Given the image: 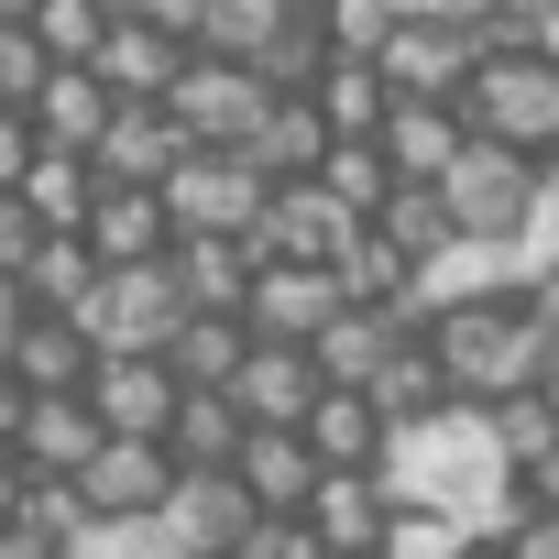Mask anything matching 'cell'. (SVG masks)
<instances>
[{"mask_svg": "<svg viewBox=\"0 0 559 559\" xmlns=\"http://www.w3.org/2000/svg\"><path fill=\"white\" fill-rule=\"evenodd\" d=\"M373 483H384V504H439V515H461L472 537H504V515H515V472H504L483 406H439V417L384 428Z\"/></svg>", "mask_w": 559, "mask_h": 559, "instance_id": "6da1fadb", "label": "cell"}, {"mask_svg": "<svg viewBox=\"0 0 559 559\" xmlns=\"http://www.w3.org/2000/svg\"><path fill=\"white\" fill-rule=\"evenodd\" d=\"M428 352H439V373H450L461 406H493V395H526V373H537L559 341H537L526 308H515V286H504V297L439 308V319H428Z\"/></svg>", "mask_w": 559, "mask_h": 559, "instance_id": "7a4b0ae2", "label": "cell"}, {"mask_svg": "<svg viewBox=\"0 0 559 559\" xmlns=\"http://www.w3.org/2000/svg\"><path fill=\"white\" fill-rule=\"evenodd\" d=\"M450 110H461V132L515 143V154L548 165V143H559V56H548V45H493V56L461 78Z\"/></svg>", "mask_w": 559, "mask_h": 559, "instance_id": "3957f363", "label": "cell"}, {"mask_svg": "<svg viewBox=\"0 0 559 559\" xmlns=\"http://www.w3.org/2000/svg\"><path fill=\"white\" fill-rule=\"evenodd\" d=\"M176 319H187V286H176V263H165V252H154V263H99V286L78 297L88 352H165Z\"/></svg>", "mask_w": 559, "mask_h": 559, "instance_id": "277c9868", "label": "cell"}, {"mask_svg": "<svg viewBox=\"0 0 559 559\" xmlns=\"http://www.w3.org/2000/svg\"><path fill=\"white\" fill-rule=\"evenodd\" d=\"M165 230L187 241V230H209V241H252V219H263V165L252 154H209V143H187L176 165H165Z\"/></svg>", "mask_w": 559, "mask_h": 559, "instance_id": "5b68a950", "label": "cell"}, {"mask_svg": "<svg viewBox=\"0 0 559 559\" xmlns=\"http://www.w3.org/2000/svg\"><path fill=\"white\" fill-rule=\"evenodd\" d=\"M526 198H537V154H515V143H483V132H461V154L439 165V209H450V230L515 241Z\"/></svg>", "mask_w": 559, "mask_h": 559, "instance_id": "8992f818", "label": "cell"}, {"mask_svg": "<svg viewBox=\"0 0 559 559\" xmlns=\"http://www.w3.org/2000/svg\"><path fill=\"white\" fill-rule=\"evenodd\" d=\"M263 78L252 67H230V56H198L187 45V67H176V88H165V121L187 132V143H209V154H241L252 143V121H263Z\"/></svg>", "mask_w": 559, "mask_h": 559, "instance_id": "52a82bcc", "label": "cell"}, {"mask_svg": "<svg viewBox=\"0 0 559 559\" xmlns=\"http://www.w3.org/2000/svg\"><path fill=\"white\" fill-rule=\"evenodd\" d=\"M483 56H493L483 23H395V34L373 45V67H384L395 99H461V78H472Z\"/></svg>", "mask_w": 559, "mask_h": 559, "instance_id": "ba28073f", "label": "cell"}, {"mask_svg": "<svg viewBox=\"0 0 559 559\" xmlns=\"http://www.w3.org/2000/svg\"><path fill=\"white\" fill-rule=\"evenodd\" d=\"M362 219L319 187V176H286V187H263V219H252V252L263 263H341V241H352Z\"/></svg>", "mask_w": 559, "mask_h": 559, "instance_id": "9c48e42d", "label": "cell"}, {"mask_svg": "<svg viewBox=\"0 0 559 559\" xmlns=\"http://www.w3.org/2000/svg\"><path fill=\"white\" fill-rule=\"evenodd\" d=\"M341 319V274L330 263H252V286H241V330L252 341H319Z\"/></svg>", "mask_w": 559, "mask_h": 559, "instance_id": "30bf717a", "label": "cell"}, {"mask_svg": "<svg viewBox=\"0 0 559 559\" xmlns=\"http://www.w3.org/2000/svg\"><path fill=\"white\" fill-rule=\"evenodd\" d=\"M78 395H88V417H99L110 439H165V417H176L187 384L165 373V352H99Z\"/></svg>", "mask_w": 559, "mask_h": 559, "instance_id": "8fae6325", "label": "cell"}, {"mask_svg": "<svg viewBox=\"0 0 559 559\" xmlns=\"http://www.w3.org/2000/svg\"><path fill=\"white\" fill-rule=\"evenodd\" d=\"M515 241H483V230H450L439 252H417V274H406V308L417 319H439V308H472V297H504L515 286Z\"/></svg>", "mask_w": 559, "mask_h": 559, "instance_id": "7c38bea8", "label": "cell"}, {"mask_svg": "<svg viewBox=\"0 0 559 559\" xmlns=\"http://www.w3.org/2000/svg\"><path fill=\"white\" fill-rule=\"evenodd\" d=\"M67 483H78V504H88V515H110V526H121V515H154V504L176 493V450H165V439H99Z\"/></svg>", "mask_w": 559, "mask_h": 559, "instance_id": "4fadbf2b", "label": "cell"}, {"mask_svg": "<svg viewBox=\"0 0 559 559\" xmlns=\"http://www.w3.org/2000/svg\"><path fill=\"white\" fill-rule=\"evenodd\" d=\"M154 526H165L176 559H230V548L252 537V493H241L230 472H176V493L154 504Z\"/></svg>", "mask_w": 559, "mask_h": 559, "instance_id": "5bb4252c", "label": "cell"}, {"mask_svg": "<svg viewBox=\"0 0 559 559\" xmlns=\"http://www.w3.org/2000/svg\"><path fill=\"white\" fill-rule=\"evenodd\" d=\"M187 154V132L165 121V99H110L99 143H88V176L99 187H165V165Z\"/></svg>", "mask_w": 559, "mask_h": 559, "instance_id": "9a60e30c", "label": "cell"}, {"mask_svg": "<svg viewBox=\"0 0 559 559\" xmlns=\"http://www.w3.org/2000/svg\"><path fill=\"white\" fill-rule=\"evenodd\" d=\"M406 330H428L406 297H395V308H362V297H341V319L308 341V362H319V384H373V373L395 362V341H406Z\"/></svg>", "mask_w": 559, "mask_h": 559, "instance_id": "2e32d148", "label": "cell"}, {"mask_svg": "<svg viewBox=\"0 0 559 559\" xmlns=\"http://www.w3.org/2000/svg\"><path fill=\"white\" fill-rule=\"evenodd\" d=\"M219 395L241 406V428H297V417L319 406V362H308L297 341H252V352H241V373H230Z\"/></svg>", "mask_w": 559, "mask_h": 559, "instance_id": "e0dca14e", "label": "cell"}, {"mask_svg": "<svg viewBox=\"0 0 559 559\" xmlns=\"http://www.w3.org/2000/svg\"><path fill=\"white\" fill-rule=\"evenodd\" d=\"M230 483L252 493V515H308V493H319V450H308L297 428H241Z\"/></svg>", "mask_w": 559, "mask_h": 559, "instance_id": "ac0fdd59", "label": "cell"}, {"mask_svg": "<svg viewBox=\"0 0 559 559\" xmlns=\"http://www.w3.org/2000/svg\"><path fill=\"white\" fill-rule=\"evenodd\" d=\"M176 67H187V45H176L165 23H143V12H110V34H99V56H88V78H99L110 99H165Z\"/></svg>", "mask_w": 559, "mask_h": 559, "instance_id": "d6986e66", "label": "cell"}, {"mask_svg": "<svg viewBox=\"0 0 559 559\" xmlns=\"http://www.w3.org/2000/svg\"><path fill=\"white\" fill-rule=\"evenodd\" d=\"M373 154L395 165V187H439V165L461 154V110L450 99H395L373 121Z\"/></svg>", "mask_w": 559, "mask_h": 559, "instance_id": "ffe728a7", "label": "cell"}, {"mask_svg": "<svg viewBox=\"0 0 559 559\" xmlns=\"http://www.w3.org/2000/svg\"><path fill=\"white\" fill-rule=\"evenodd\" d=\"M297 439L319 450V472H373L384 461V406L362 384H319V406L297 417Z\"/></svg>", "mask_w": 559, "mask_h": 559, "instance_id": "44dd1931", "label": "cell"}, {"mask_svg": "<svg viewBox=\"0 0 559 559\" xmlns=\"http://www.w3.org/2000/svg\"><path fill=\"white\" fill-rule=\"evenodd\" d=\"M110 428L88 417V395H23V428H12V450H23V472L34 483H67L88 450H99Z\"/></svg>", "mask_w": 559, "mask_h": 559, "instance_id": "7402d4cb", "label": "cell"}, {"mask_svg": "<svg viewBox=\"0 0 559 559\" xmlns=\"http://www.w3.org/2000/svg\"><path fill=\"white\" fill-rule=\"evenodd\" d=\"M0 362H12V384H23V395H78L99 352H88V330H78V319L34 308V319L12 330V352H0Z\"/></svg>", "mask_w": 559, "mask_h": 559, "instance_id": "603a6c76", "label": "cell"}, {"mask_svg": "<svg viewBox=\"0 0 559 559\" xmlns=\"http://www.w3.org/2000/svg\"><path fill=\"white\" fill-rule=\"evenodd\" d=\"M78 241H88V263H154L176 230H165V198L154 187H99L88 219H78Z\"/></svg>", "mask_w": 559, "mask_h": 559, "instance_id": "cb8c5ba5", "label": "cell"}, {"mask_svg": "<svg viewBox=\"0 0 559 559\" xmlns=\"http://www.w3.org/2000/svg\"><path fill=\"white\" fill-rule=\"evenodd\" d=\"M384 483L373 472H319V493H308V537L330 548V559H373V537H384Z\"/></svg>", "mask_w": 559, "mask_h": 559, "instance_id": "d4e9b609", "label": "cell"}, {"mask_svg": "<svg viewBox=\"0 0 559 559\" xmlns=\"http://www.w3.org/2000/svg\"><path fill=\"white\" fill-rule=\"evenodd\" d=\"M330 143H341V132H330V121H319V99L297 88V99H263V121H252V143H241V154L263 165V187H286V176H319V154H330Z\"/></svg>", "mask_w": 559, "mask_h": 559, "instance_id": "484cf974", "label": "cell"}, {"mask_svg": "<svg viewBox=\"0 0 559 559\" xmlns=\"http://www.w3.org/2000/svg\"><path fill=\"white\" fill-rule=\"evenodd\" d=\"M34 143H56V154H88L99 143V121H110V88L88 78V67H45V88H34Z\"/></svg>", "mask_w": 559, "mask_h": 559, "instance_id": "4316f807", "label": "cell"}, {"mask_svg": "<svg viewBox=\"0 0 559 559\" xmlns=\"http://www.w3.org/2000/svg\"><path fill=\"white\" fill-rule=\"evenodd\" d=\"M308 99H319V121H330L341 143H373V121L395 110V88H384V67H373V56H330V67L308 78Z\"/></svg>", "mask_w": 559, "mask_h": 559, "instance_id": "83f0119b", "label": "cell"}, {"mask_svg": "<svg viewBox=\"0 0 559 559\" xmlns=\"http://www.w3.org/2000/svg\"><path fill=\"white\" fill-rule=\"evenodd\" d=\"M241 352H252L241 308H187V319H176V341H165V373H176V384H230V373H241Z\"/></svg>", "mask_w": 559, "mask_h": 559, "instance_id": "f1b7e54d", "label": "cell"}, {"mask_svg": "<svg viewBox=\"0 0 559 559\" xmlns=\"http://www.w3.org/2000/svg\"><path fill=\"white\" fill-rule=\"evenodd\" d=\"M165 450H176V472H230V450H241V406H230L219 384H187L176 417H165Z\"/></svg>", "mask_w": 559, "mask_h": 559, "instance_id": "f546056e", "label": "cell"}, {"mask_svg": "<svg viewBox=\"0 0 559 559\" xmlns=\"http://www.w3.org/2000/svg\"><path fill=\"white\" fill-rule=\"evenodd\" d=\"M362 395L384 406V428H406V417H439V406H461V395H450V373H439V352H428V330H406V341H395V362H384V373H373Z\"/></svg>", "mask_w": 559, "mask_h": 559, "instance_id": "4dcf8cb0", "label": "cell"}, {"mask_svg": "<svg viewBox=\"0 0 559 559\" xmlns=\"http://www.w3.org/2000/svg\"><path fill=\"white\" fill-rule=\"evenodd\" d=\"M165 263H176V286H187V308H241V286H252V241H209V230H187V241H165Z\"/></svg>", "mask_w": 559, "mask_h": 559, "instance_id": "1f68e13d", "label": "cell"}, {"mask_svg": "<svg viewBox=\"0 0 559 559\" xmlns=\"http://www.w3.org/2000/svg\"><path fill=\"white\" fill-rule=\"evenodd\" d=\"M286 23H308V12H286V0H209V12H198V56L263 67V56H274V34H286Z\"/></svg>", "mask_w": 559, "mask_h": 559, "instance_id": "d6a6232c", "label": "cell"}, {"mask_svg": "<svg viewBox=\"0 0 559 559\" xmlns=\"http://www.w3.org/2000/svg\"><path fill=\"white\" fill-rule=\"evenodd\" d=\"M12 198L34 209V230H78V219H88V198H99V176H88V154L34 143V165H23V187H12Z\"/></svg>", "mask_w": 559, "mask_h": 559, "instance_id": "836d02e7", "label": "cell"}, {"mask_svg": "<svg viewBox=\"0 0 559 559\" xmlns=\"http://www.w3.org/2000/svg\"><path fill=\"white\" fill-rule=\"evenodd\" d=\"M99 286V263H88V241L78 230H45L34 252H23V297L34 308H56V319H78V297Z\"/></svg>", "mask_w": 559, "mask_h": 559, "instance_id": "e575fe53", "label": "cell"}, {"mask_svg": "<svg viewBox=\"0 0 559 559\" xmlns=\"http://www.w3.org/2000/svg\"><path fill=\"white\" fill-rule=\"evenodd\" d=\"M56 67H88L99 56V34H110V0H34V23H23Z\"/></svg>", "mask_w": 559, "mask_h": 559, "instance_id": "d590c367", "label": "cell"}, {"mask_svg": "<svg viewBox=\"0 0 559 559\" xmlns=\"http://www.w3.org/2000/svg\"><path fill=\"white\" fill-rule=\"evenodd\" d=\"M319 187H330L352 219H373V209L395 198V165H384L373 143H330V154H319Z\"/></svg>", "mask_w": 559, "mask_h": 559, "instance_id": "8d00e7d4", "label": "cell"}, {"mask_svg": "<svg viewBox=\"0 0 559 559\" xmlns=\"http://www.w3.org/2000/svg\"><path fill=\"white\" fill-rule=\"evenodd\" d=\"M461 548H472V526L439 515V504H395L384 537H373V559H461Z\"/></svg>", "mask_w": 559, "mask_h": 559, "instance_id": "74e56055", "label": "cell"}, {"mask_svg": "<svg viewBox=\"0 0 559 559\" xmlns=\"http://www.w3.org/2000/svg\"><path fill=\"white\" fill-rule=\"evenodd\" d=\"M373 230L417 263V252H439V241H450V209H439V187H395V198L373 209Z\"/></svg>", "mask_w": 559, "mask_h": 559, "instance_id": "f35d334b", "label": "cell"}, {"mask_svg": "<svg viewBox=\"0 0 559 559\" xmlns=\"http://www.w3.org/2000/svg\"><path fill=\"white\" fill-rule=\"evenodd\" d=\"M308 23H319V45H330V56H373V45L395 34V12H384V0H319Z\"/></svg>", "mask_w": 559, "mask_h": 559, "instance_id": "ab89813d", "label": "cell"}, {"mask_svg": "<svg viewBox=\"0 0 559 559\" xmlns=\"http://www.w3.org/2000/svg\"><path fill=\"white\" fill-rule=\"evenodd\" d=\"M45 67H56V56H45V45H34L23 23H0V110H34V88H45Z\"/></svg>", "mask_w": 559, "mask_h": 559, "instance_id": "60d3db41", "label": "cell"}, {"mask_svg": "<svg viewBox=\"0 0 559 559\" xmlns=\"http://www.w3.org/2000/svg\"><path fill=\"white\" fill-rule=\"evenodd\" d=\"M515 263H559V165H537V198L515 219Z\"/></svg>", "mask_w": 559, "mask_h": 559, "instance_id": "b9f144b4", "label": "cell"}, {"mask_svg": "<svg viewBox=\"0 0 559 559\" xmlns=\"http://www.w3.org/2000/svg\"><path fill=\"white\" fill-rule=\"evenodd\" d=\"M230 559H330V548L308 537V515H252V537H241Z\"/></svg>", "mask_w": 559, "mask_h": 559, "instance_id": "7bdbcfd3", "label": "cell"}, {"mask_svg": "<svg viewBox=\"0 0 559 559\" xmlns=\"http://www.w3.org/2000/svg\"><path fill=\"white\" fill-rule=\"evenodd\" d=\"M515 515H559V439L515 461Z\"/></svg>", "mask_w": 559, "mask_h": 559, "instance_id": "ee69618b", "label": "cell"}, {"mask_svg": "<svg viewBox=\"0 0 559 559\" xmlns=\"http://www.w3.org/2000/svg\"><path fill=\"white\" fill-rule=\"evenodd\" d=\"M515 308H526L537 341H559V263H526V274H515Z\"/></svg>", "mask_w": 559, "mask_h": 559, "instance_id": "f6af8a7d", "label": "cell"}, {"mask_svg": "<svg viewBox=\"0 0 559 559\" xmlns=\"http://www.w3.org/2000/svg\"><path fill=\"white\" fill-rule=\"evenodd\" d=\"M34 241H45V230H34V209L0 187V274H23V252H34Z\"/></svg>", "mask_w": 559, "mask_h": 559, "instance_id": "bcb514c9", "label": "cell"}, {"mask_svg": "<svg viewBox=\"0 0 559 559\" xmlns=\"http://www.w3.org/2000/svg\"><path fill=\"white\" fill-rule=\"evenodd\" d=\"M504 559H559V515H504Z\"/></svg>", "mask_w": 559, "mask_h": 559, "instance_id": "7dc6e473", "label": "cell"}, {"mask_svg": "<svg viewBox=\"0 0 559 559\" xmlns=\"http://www.w3.org/2000/svg\"><path fill=\"white\" fill-rule=\"evenodd\" d=\"M395 23H493V0H384Z\"/></svg>", "mask_w": 559, "mask_h": 559, "instance_id": "c3c4849f", "label": "cell"}, {"mask_svg": "<svg viewBox=\"0 0 559 559\" xmlns=\"http://www.w3.org/2000/svg\"><path fill=\"white\" fill-rule=\"evenodd\" d=\"M110 12H143V23H165L176 45H198V12H209V0H110Z\"/></svg>", "mask_w": 559, "mask_h": 559, "instance_id": "681fc988", "label": "cell"}, {"mask_svg": "<svg viewBox=\"0 0 559 559\" xmlns=\"http://www.w3.org/2000/svg\"><path fill=\"white\" fill-rule=\"evenodd\" d=\"M23 165H34V121L0 110V187H23Z\"/></svg>", "mask_w": 559, "mask_h": 559, "instance_id": "f907efd6", "label": "cell"}, {"mask_svg": "<svg viewBox=\"0 0 559 559\" xmlns=\"http://www.w3.org/2000/svg\"><path fill=\"white\" fill-rule=\"evenodd\" d=\"M23 493H34V472H23V450L0 439V515H23Z\"/></svg>", "mask_w": 559, "mask_h": 559, "instance_id": "816d5d0a", "label": "cell"}, {"mask_svg": "<svg viewBox=\"0 0 559 559\" xmlns=\"http://www.w3.org/2000/svg\"><path fill=\"white\" fill-rule=\"evenodd\" d=\"M0 559H56V537H34L23 515H0Z\"/></svg>", "mask_w": 559, "mask_h": 559, "instance_id": "f5cc1de1", "label": "cell"}, {"mask_svg": "<svg viewBox=\"0 0 559 559\" xmlns=\"http://www.w3.org/2000/svg\"><path fill=\"white\" fill-rule=\"evenodd\" d=\"M526 395H537V406H548V417H559V352H548V362H537V373H526Z\"/></svg>", "mask_w": 559, "mask_h": 559, "instance_id": "db71d44e", "label": "cell"}, {"mask_svg": "<svg viewBox=\"0 0 559 559\" xmlns=\"http://www.w3.org/2000/svg\"><path fill=\"white\" fill-rule=\"evenodd\" d=\"M23 428V384H12V362H0V439Z\"/></svg>", "mask_w": 559, "mask_h": 559, "instance_id": "11a10c76", "label": "cell"}, {"mask_svg": "<svg viewBox=\"0 0 559 559\" xmlns=\"http://www.w3.org/2000/svg\"><path fill=\"white\" fill-rule=\"evenodd\" d=\"M461 559H504V537H472V548H461Z\"/></svg>", "mask_w": 559, "mask_h": 559, "instance_id": "9f6ffc18", "label": "cell"}, {"mask_svg": "<svg viewBox=\"0 0 559 559\" xmlns=\"http://www.w3.org/2000/svg\"><path fill=\"white\" fill-rule=\"evenodd\" d=\"M0 23H34V0H0Z\"/></svg>", "mask_w": 559, "mask_h": 559, "instance_id": "6f0895ef", "label": "cell"}, {"mask_svg": "<svg viewBox=\"0 0 559 559\" xmlns=\"http://www.w3.org/2000/svg\"><path fill=\"white\" fill-rule=\"evenodd\" d=\"M286 12H319V0H286Z\"/></svg>", "mask_w": 559, "mask_h": 559, "instance_id": "680465c9", "label": "cell"}, {"mask_svg": "<svg viewBox=\"0 0 559 559\" xmlns=\"http://www.w3.org/2000/svg\"><path fill=\"white\" fill-rule=\"evenodd\" d=\"M548 56H559V23H548Z\"/></svg>", "mask_w": 559, "mask_h": 559, "instance_id": "91938a15", "label": "cell"}, {"mask_svg": "<svg viewBox=\"0 0 559 559\" xmlns=\"http://www.w3.org/2000/svg\"><path fill=\"white\" fill-rule=\"evenodd\" d=\"M548 165H559V143H548Z\"/></svg>", "mask_w": 559, "mask_h": 559, "instance_id": "94428289", "label": "cell"}, {"mask_svg": "<svg viewBox=\"0 0 559 559\" xmlns=\"http://www.w3.org/2000/svg\"><path fill=\"white\" fill-rule=\"evenodd\" d=\"M548 12H559V0H548Z\"/></svg>", "mask_w": 559, "mask_h": 559, "instance_id": "6125c7cd", "label": "cell"}]
</instances>
